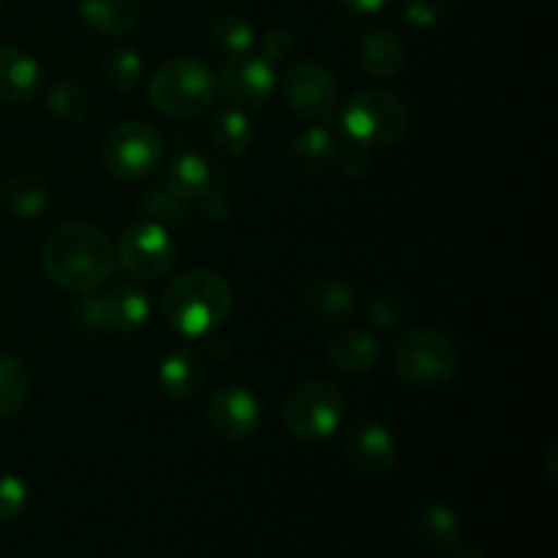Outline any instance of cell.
Listing matches in <instances>:
<instances>
[{"label":"cell","instance_id":"cell-1","mask_svg":"<svg viewBox=\"0 0 558 558\" xmlns=\"http://www.w3.org/2000/svg\"><path fill=\"white\" fill-rule=\"evenodd\" d=\"M41 265L58 287L69 292H96L112 278L118 256L107 232L85 221H65L49 232Z\"/></svg>","mask_w":558,"mask_h":558},{"label":"cell","instance_id":"cell-2","mask_svg":"<svg viewBox=\"0 0 558 558\" xmlns=\"http://www.w3.org/2000/svg\"><path fill=\"white\" fill-rule=\"evenodd\" d=\"M234 292L216 270H189L163 292V316L185 338L210 336L232 314Z\"/></svg>","mask_w":558,"mask_h":558},{"label":"cell","instance_id":"cell-3","mask_svg":"<svg viewBox=\"0 0 558 558\" xmlns=\"http://www.w3.org/2000/svg\"><path fill=\"white\" fill-rule=\"evenodd\" d=\"M147 96L153 107L167 118H199L216 101L218 80L202 60L172 58L153 74Z\"/></svg>","mask_w":558,"mask_h":558},{"label":"cell","instance_id":"cell-4","mask_svg":"<svg viewBox=\"0 0 558 558\" xmlns=\"http://www.w3.org/2000/svg\"><path fill=\"white\" fill-rule=\"evenodd\" d=\"M343 136L365 150H385L409 134V109L387 90H360L341 112Z\"/></svg>","mask_w":558,"mask_h":558},{"label":"cell","instance_id":"cell-5","mask_svg":"<svg viewBox=\"0 0 558 558\" xmlns=\"http://www.w3.org/2000/svg\"><path fill=\"white\" fill-rule=\"evenodd\" d=\"M458 347L452 338L436 330H412L392 349V368L407 385L434 390L458 374Z\"/></svg>","mask_w":558,"mask_h":558},{"label":"cell","instance_id":"cell-6","mask_svg":"<svg viewBox=\"0 0 558 558\" xmlns=\"http://www.w3.org/2000/svg\"><path fill=\"white\" fill-rule=\"evenodd\" d=\"M104 167L118 180H145L163 161V140L153 125L142 120L114 125L101 145Z\"/></svg>","mask_w":558,"mask_h":558},{"label":"cell","instance_id":"cell-7","mask_svg":"<svg viewBox=\"0 0 558 558\" xmlns=\"http://www.w3.org/2000/svg\"><path fill=\"white\" fill-rule=\"evenodd\" d=\"M343 420V396L336 385L322 379L294 387L283 407V423L292 436L303 441L327 439Z\"/></svg>","mask_w":558,"mask_h":558},{"label":"cell","instance_id":"cell-8","mask_svg":"<svg viewBox=\"0 0 558 558\" xmlns=\"http://www.w3.org/2000/svg\"><path fill=\"white\" fill-rule=\"evenodd\" d=\"M114 256L134 281H158L172 272L174 262H178V245L163 223L140 221L131 223L120 234Z\"/></svg>","mask_w":558,"mask_h":558},{"label":"cell","instance_id":"cell-9","mask_svg":"<svg viewBox=\"0 0 558 558\" xmlns=\"http://www.w3.org/2000/svg\"><path fill=\"white\" fill-rule=\"evenodd\" d=\"M287 98L292 112L303 120L332 123L338 114V82L316 60H300L289 69Z\"/></svg>","mask_w":558,"mask_h":558},{"label":"cell","instance_id":"cell-10","mask_svg":"<svg viewBox=\"0 0 558 558\" xmlns=\"http://www.w3.org/2000/svg\"><path fill=\"white\" fill-rule=\"evenodd\" d=\"M278 74L276 65L262 60L259 54L251 58H234L229 60L227 69L221 71V80H218V90L221 96L232 104L234 109H265L270 104V98L276 96Z\"/></svg>","mask_w":558,"mask_h":558},{"label":"cell","instance_id":"cell-11","mask_svg":"<svg viewBox=\"0 0 558 558\" xmlns=\"http://www.w3.org/2000/svg\"><path fill=\"white\" fill-rule=\"evenodd\" d=\"M207 423L216 430L218 439L232 441V445L248 441L259 430L262 423L259 398L251 390H245L243 385L218 387L210 398Z\"/></svg>","mask_w":558,"mask_h":558},{"label":"cell","instance_id":"cell-12","mask_svg":"<svg viewBox=\"0 0 558 558\" xmlns=\"http://www.w3.org/2000/svg\"><path fill=\"white\" fill-rule=\"evenodd\" d=\"M347 456L360 472L385 474L396 463L398 441L387 425L365 420V423L352 425L347 434Z\"/></svg>","mask_w":558,"mask_h":558},{"label":"cell","instance_id":"cell-13","mask_svg":"<svg viewBox=\"0 0 558 558\" xmlns=\"http://www.w3.org/2000/svg\"><path fill=\"white\" fill-rule=\"evenodd\" d=\"M354 58H357L360 69L374 80H392L407 65V47L387 27H368V31L360 33Z\"/></svg>","mask_w":558,"mask_h":558},{"label":"cell","instance_id":"cell-14","mask_svg":"<svg viewBox=\"0 0 558 558\" xmlns=\"http://www.w3.org/2000/svg\"><path fill=\"white\" fill-rule=\"evenodd\" d=\"M303 305L308 311L311 319L322 322V325H341L357 308L354 292L338 278H316L305 287Z\"/></svg>","mask_w":558,"mask_h":558},{"label":"cell","instance_id":"cell-15","mask_svg":"<svg viewBox=\"0 0 558 558\" xmlns=\"http://www.w3.org/2000/svg\"><path fill=\"white\" fill-rule=\"evenodd\" d=\"M41 69L27 52L0 47V104H25L36 96Z\"/></svg>","mask_w":558,"mask_h":558},{"label":"cell","instance_id":"cell-16","mask_svg":"<svg viewBox=\"0 0 558 558\" xmlns=\"http://www.w3.org/2000/svg\"><path fill=\"white\" fill-rule=\"evenodd\" d=\"M379 341L368 330L349 327L327 343V357L343 374H368L379 363Z\"/></svg>","mask_w":558,"mask_h":558},{"label":"cell","instance_id":"cell-17","mask_svg":"<svg viewBox=\"0 0 558 558\" xmlns=\"http://www.w3.org/2000/svg\"><path fill=\"white\" fill-rule=\"evenodd\" d=\"M338 136L327 125H308L289 142V158L303 174H319L336 167Z\"/></svg>","mask_w":558,"mask_h":558},{"label":"cell","instance_id":"cell-18","mask_svg":"<svg viewBox=\"0 0 558 558\" xmlns=\"http://www.w3.org/2000/svg\"><path fill=\"white\" fill-rule=\"evenodd\" d=\"M3 202L14 216L41 218L49 207V185L36 169H14L3 183Z\"/></svg>","mask_w":558,"mask_h":558},{"label":"cell","instance_id":"cell-19","mask_svg":"<svg viewBox=\"0 0 558 558\" xmlns=\"http://www.w3.org/2000/svg\"><path fill=\"white\" fill-rule=\"evenodd\" d=\"M158 381H161L163 392L178 401L194 398L205 385V363L194 349H174L163 357L161 368H158Z\"/></svg>","mask_w":558,"mask_h":558},{"label":"cell","instance_id":"cell-20","mask_svg":"<svg viewBox=\"0 0 558 558\" xmlns=\"http://www.w3.org/2000/svg\"><path fill=\"white\" fill-rule=\"evenodd\" d=\"M163 185L191 207L202 194H207L213 189L210 163L202 156H196V153H180L169 163Z\"/></svg>","mask_w":558,"mask_h":558},{"label":"cell","instance_id":"cell-21","mask_svg":"<svg viewBox=\"0 0 558 558\" xmlns=\"http://www.w3.org/2000/svg\"><path fill=\"white\" fill-rule=\"evenodd\" d=\"M109 330L140 332L150 322V298L134 283H120L107 294Z\"/></svg>","mask_w":558,"mask_h":558},{"label":"cell","instance_id":"cell-22","mask_svg":"<svg viewBox=\"0 0 558 558\" xmlns=\"http://www.w3.org/2000/svg\"><path fill=\"white\" fill-rule=\"evenodd\" d=\"M414 534L423 545L439 550H452L461 545V521L447 505H425L414 515Z\"/></svg>","mask_w":558,"mask_h":558},{"label":"cell","instance_id":"cell-23","mask_svg":"<svg viewBox=\"0 0 558 558\" xmlns=\"http://www.w3.org/2000/svg\"><path fill=\"white\" fill-rule=\"evenodd\" d=\"M80 11L93 31L125 36L140 20V0H80Z\"/></svg>","mask_w":558,"mask_h":558},{"label":"cell","instance_id":"cell-24","mask_svg":"<svg viewBox=\"0 0 558 558\" xmlns=\"http://www.w3.org/2000/svg\"><path fill=\"white\" fill-rule=\"evenodd\" d=\"M254 140V125H251L248 112L243 109H223L216 114L210 125V142L223 156H243Z\"/></svg>","mask_w":558,"mask_h":558},{"label":"cell","instance_id":"cell-25","mask_svg":"<svg viewBox=\"0 0 558 558\" xmlns=\"http://www.w3.org/2000/svg\"><path fill=\"white\" fill-rule=\"evenodd\" d=\"M31 374L11 354H0V420H11L27 407Z\"/></svg>","mask_w":558,"mask_h":558},{"label":"cell","instance_id":"cell-26","mask_svg":"<svg viewBox=\"0 0 558 558\" xmlns=\"http://www.w3.org/2000/svg\"><path fill=\"white\" fill-rule=\"evenodd\" d=\"M210 41L223 58L234 60L251 54L256 44V33L251 22L243 20L240 14H221L210 25Z\"/></svg>","mask_w":558,"mask_h":558},{"label":"cell","instance_id":"cell-27","mask_svg":"<svg viewBox=\"0 0 558 558\" xmlns=\"http://www.w3.org/2000/svg\"><path fill=\"white\" fill-rule=\"evenodd\" d=\"M47 107L54 118L65 120V123H80V120H85L87 112H90L93 98L80 80L63 76V80H58L49 87Z\"/></svg>","mask_w":558,"mask_h":558},{"label":"cell","instance_id":"cell-28","mask_svg":"<svg viewBox=\"0 0 558 558\" xmlns=\"http://www.w3.org/2000/svg\"><path fill=\"white\" fill-rule=\"evenodd\" d=\"M142 54L131 47H112L101 58V74L109 87L118 93H131L142 80Z\"/></svg>","mask_w":558,"mask_h":558},{"label":"cell","instance_id":"cell-29","mask_svg":"<svg viewBox=\"0 0 558 558\" xmlns=\"http://www.w3.org/2000/svg\"><path fill=\"white\" fill-rule=\"evenodd\" d=\"M71 319L82 332H109V314H107V294L82 292V298L74 300L71 305Z\"/></svg>","mask_w":558,"mask_h":558},{"label":"cell","instance_id":"cell-30","mask_svg":"<svg viewBox=\"0 0 558 558\" xmlns=\"http://www.w3.org/2000/svg\"><path fill=\"white\" fill-rule=\"evenodd\" d=\"M142 207L156 218V223H183L189 218V205L174 196L167 185H156L142 196Z\"/></svg>","mask_w":558,"mask_h":558},{"label":"cell","instance_id":"cell-31","mask_svg":"<svg viewBox=\"0 0 558 558\" xmlns=\"http://www.w3.org/2000/svg\"><path fill=\"white\" fill-rule=\"evenodd\" d=\"M31 505V490L25 480L16 474L0 472V523H9L20 518Z\"/></svg>","mask_w":558,"mask_h":558},{"label":"cell","instance_id":"cell-32","mask_svg":"<svg viewBox=\"0 0 558 558\" xmlns=\"http://www.w3.org/2000/svg\"><path fill=\"white\" fill-rule=\"evenodd\" d=\"M447 0H403V16L414 27H434L445 20Z\"/></svg>","mask_w":558,"mask_h":558},{"label":"cell","instance_id":"cell-33","mask_svg":"<svg viewBox=\"0 0 558 558\" xmlns=\"http://www.w3.org/2000/svg\"><path fill=\"white\" fill-rule=\"evenodd\" d=\"M294 49V38L287 27H270L265 33V38L259 41V58L267 63L278 65L281 60H287Z\"/></svg>","mask_w":558,"mask_h":558},{"label":"cell","instance_id":"cell-34","mask_svg":"<svg viewBox=\"0 0 558 558\" xmlns=\"http://www.w3.org/2000/svg\"><path fill=\"white\" fill-rule=\"evenodd\" d=\"M336 167L341 169L347 178H363V174L368 172V150L354 145L352 140H341L338 142Z\"/></svg>","mask_w":558,"mask_h":558},{"label":"cell","instance_id":"cell-35","mask_svg":"<svg viewBox=\"0 0 558 558\" xmlns=\"http://www.w3.org/2000/svg\"><path fill=\"white\" fill-rule=\"evenodd\" d=\"M403 316H407V308H403V305L398 303V298H392V294H381V298H376L374 305H371V319L379 327H385V330H392Z\"/></svg>","mask_w":558,"mask_h":558},{"label":"cell","instance_id":"cell-36","mask_svg":"<svg viewBox=\"0 0 558 558\" xmlns=\"http://www.w3.org/2000/svg\"><path fill=\"white\" fill-rule=\"evenodd\" d=\"M191 207H196L202 216L213 218V221H221V218H227V213H229L227 196H223L218 189H210L207 194H202Z\"/></svg>","mask_w":558,"mask_h":558},{"label":"cell","instance_id":"cell-37","mask_svg":"<svg viewBox=\"0 0 558 558\" xmlns=\"http://www.w3.org/2000/svg\"><path fill=\"white\" fill-rule=\"evenodd\" d=\"M343 9L354 11V14H376V11L385 9L390 0H338Z\"/></svg>","mask_w":558,"mask_h":558},{"label":"cell","instance_id":"cell-38","mask_svg":"<svg viewBox=\"0 0 558 558\" xmlns=\"http://www.w3.org/2000/svg\"><path fill=\"white\" fill-rule=\"evenodd\" d=\"M450 558H490V556L483 554L480 548H461V545H458V548L450 550Z\"/></svg>","mask_w":558,"mask_h":558},{"label":"cell","instance_id":"cell-39","mask_svg":"<svg viewBox=\"0 0 558 558\" xmlns=\"http://www.w3.org/2000/svg\"><path fill=\"white\" fill-rule=\"evenodd\" d=\"M3 3H5V0H0V9H3Z\"/></svg>","mask_w":558,"mask_h":558}]
</instances>
